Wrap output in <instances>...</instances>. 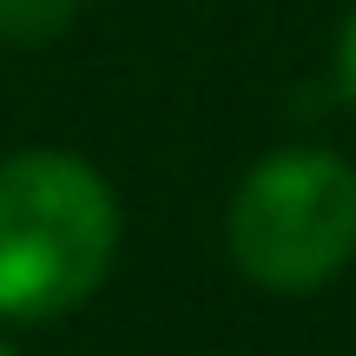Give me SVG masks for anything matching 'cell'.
<instances>
[{"label": "cell", "instance_id": "obj_1", "mask_svg": "<svg viewBox=\"0 0 356 356\" xmlns=\"http://www.w3.org/2000/svg\"><path fill=\"white\" fill-rule=\"evenodd\" d=\"M119 198L73 152L0 159V323H53L106 284Z\"/></svg>", "mask_w": 356, "mask_h": 356}, {"label": "cell", "instance_id": "obj_2", "mask_svg": "<svg viewBox=\"0 0 356 356\" xmlns=\"http://www.w3.org/2000/svg\"><path fill=\"white\" fill-rule=\"evenodd\" d=\"M231 264L277 297L330 284L356 257V165L323 145H284L238 178L225 211Z\"/></svg>", "mask_w": 356, "mask_h": 356}, {"label": "cell", "instance_id": "obj_3", "mask_svg": "<svg viewBox=\"0 0 356 356\" xmlns=\"http://www.w3.org/2000/svg\"><path fill=\"white\" fill-rule=\"evenodd\" d=\"M86 0H0V40L7 47H47L79 20Z\"/></svg>", "mask_w": 356, "mask_h": 356}, {"label": "cell", "instance_id": "obj_4", "mask_svg": "<svg viewBox=\"0 0 356 356\" xmlns=\"http://www.w3.org/2000/svg\"><path fill=\"white\" fill-rule=\"evenodd\" d=\"M337 92L356 106V13L343 20V40H337Z\"/></svg>", "mask_w": 356, "mask_h": 356}, {"label": "cell", "instance_id": "obj_5", "mask_svg": "<svg viewBox=\"0 0 356 356\" xmlns=\"http://www.w3.org/2000/svg\"><path fill=\"white\" fill-rule=\"evenodd\" d=\"M0 356H20V350H13V343H7V337H0Z\"/></svg>", "mask_w": 356, "mask_h": 356}]
</instances>
